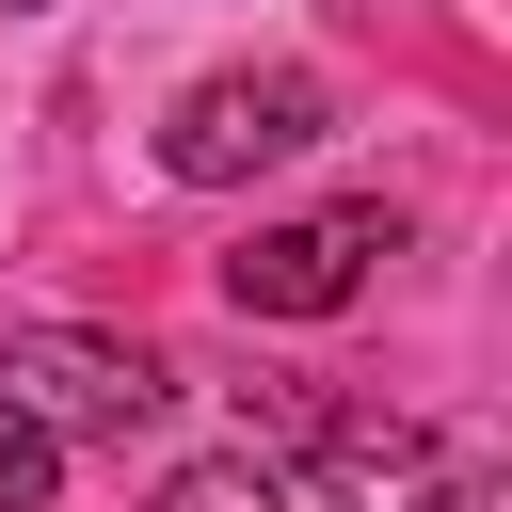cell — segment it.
<instances>
[{
    "label": "cell",
    "mask_w": 512,
    "mask_h": 512,
    "mask_svg": "<svg viewBox=\"0 0 512 512\" xmlns=\"http://www.w3.org/2000/svg\"><path fill=\"white\" fill-rule=\"evenodd\" d=\"M0 400H16L32 432H144V416L176 400V368H160L144 336H80V320H16V336H0Z\"/></svg>",
    "instance_id": "6da1fadb"
},
{
    "label": "cell",
    "mask_w": 512,
    "mask_h": 512,
    "mask_svg": "<svg viewBox=\"0 0 512 512\" xmlns=\"http://www.w3.org/2000/svg\"><path fill=\"white\" fill-rule=\"evenodd\" d=\"M336 128V96L304 80V64H240V80H192L176 96V128H160V160L192 176V192H240V176H272V160H304Z\"/></svg>",
    "instance_id": "7a4b0ae2"
},
{
    "label": "cell",
    "mask_w": 512,
    "mask_h": 512,
    "mask_svg": "<svg viewBox=\"0 0 512 512\" xmlns=\"http://www.w3.org/2000/svg\"><path fill=\"white\" fill-rule=\"evenodd\" d=\"M368 256H400L384 208H304V224H256V240L224 256V304H240V320H336V304L368 288Z\"/></svg>",
    "instance_id": "3957f363"
},
{
    "label": "cell",
    "mask_w": 512,
    "mask_h": 512,
    "mask_svg": "<svg viewBox=\"0 0 512 512\" xmlns=\"http://www.w3.org/2000/svg\"><path fill=\"white\" fill-rule=\"evenodd\" d=\"M160 512H320V496H304V480H288L272 448H240V464H192V480H176Z\"/></svg>",
    "instance_id": "277c9868"
},
{
    "label": "cell",
    "mask_w": 512,
    "mask_h": 512,
    "mask_svg": "<svg viewBox=\"0 0 512 512\" xmlns=\"http://www.w3.org/2000/svg\"><path fill=\"white\" fill-rule=\"evenodd\" d=\"M0 512H48V432L0 400Z\"/></svg>",
    "instance_id": "5b68a950"
},
{
    "label": "cell",
    "mask_w": 512,
    "mask_h": 512,
    "mask_svg": "<svg viewBox=\"0 0 512 512\" xmlns=\"http://www.w3.org/2000/svg\"><path fill=\"white\" fill-rule=\"evenodd\" d=\"M0 16H16V0H0Z\"/></svg>",
    "instance_id": "8992f818"
}]
</instances>
